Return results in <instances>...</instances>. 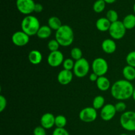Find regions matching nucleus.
<instances>
[{
	"label": "nucleus",
	"instance_id": "1",
	"mask_svg": "<svg viewBox=\"0 0 135 135\" xmlns=\"http://www.w3.org/2000/svg\"><path fill=\"white\" fill-rule=\"evenodd\" d=\"M134 88L130 81L122 79L115 82L111 87V94L113 98L119 101L128 100L133 96Z\"/></svg>",
	"mask_w": 135,
	"mask_h": 135
},
{
	"label": "nucleus",
	"instance_id": "2",
	"mask_svg": "<svg viewBox=\"0 0 135 135\" xmlns=\"http://www.w3.org/2000/svg\"><path fill=\"white\" fill-rule=\"evenodd\" d=\"M74 32L72 28L67 25H63L57 31H55V39L61 46L68 47L74 41Z\"/></svg>",
	"mask_w": 135,
	"mask_h": 135
},
{
	"label": "nucleus",
	"instance_id": "3",
	"mask_svg": "<svg viewBox=\"0 0 135 135\" xmlns=\"http://www.w3.org/2000/svg\"><path fill=\"white\" fill-rule=\"evenodd\" d=\"M40 26V23L38 18L30 15L24 17L21 21L22 31L28 34L29 36L36 35Z\"/></svg>",
	"mask_w": 135,
	"mask_h": 135
},
{
	"label": "nucleus",
	"instance_id": "4",
	"mask_svg": "<svg viewBox=\"0 0 135 135\" xmlns=\"http://www.w3.org/2000/svg\"><path fill=\"white\" fill-rule=\"evenodd\" d=\"M120 125L127 131H135V112L126 111L120 117Z\"/></svg>",
	"mask_w": 135,
	"mask_h": 135
},
{
	"label": "nucleus",
	"instance_id": "5",
	"mask_svg": "<svg viewBox=\"0 0 135 135\" xmlns=\"http://www.w3.org/2000/svg\"><path fill=\"white\" fill-rule=\"evenodd\" d=\"M90 71L89 62L85 58L83 57L79 60L76 61L73 72L78 78H83L86 76Z\"/></svg>",
	"mask_w": 135,
	"mask_h": 135
},
{
	"label": "nucleus",
	"instance_id": "6",
	"mask_svg": "<svg viewBox=\"0 0 135 135\" xmlns=\"http://www.w3.org/2000/svg\"><path fill=\"white\" fill-rule=\"evenodd\" d=\"M127 29L123 24L122 21H117L111 25L109 30V34L113 39L121 40L125 36Z\"/></svg>",
	"mask_w": 135,
	"mask_h": 135
},
{
	"label": "nucleus",
	"instance_id": "7",
	"mask_svg": "<svg viewBox=\"0 0 135 135\" xmlns=\"http://www.w3.org/2000/svg\"><path fill=\"white\" fill-rule=\"evenodd\" d=\"M91 67L93 73L99 76H104L108 73L109 69L108 62L102 57H97L94 59Z\"/></svg>",
	"mask_w": 135,
	"mask_h": 135
},
{
	"label": "nucleus",
	"instance_id": "8",
	"mask_svg": "<svg viewBox=\"0 0 135 135\" xmlns=\"http://www.w3.org/2000/svg\"><path fill=\"white\" fill-rule=\"evenodd\" d=\"M36 3L34 0H17L16 6L21 13L26 15H30L34 12Z\"/></svg>",
	"mask_w": 135,
	"mask_h": 135
},
{
	"label": "nucleus",
	"instance_id": "9",
	"mask_svg": "<svg viewBox=\"0 0 135 135\" xmlns=\"http://www.w3.org/2000/svg\"><path fill=\"white\" fill-rule=\"evenodd\" d=\"M79 117L83 122H94L97 119V110L93 107H86L80 110V112H79Z\"/></svg>",
	"mask_w": 135,
	"mask_h": 135
},
{
	"label": "nucleus",
	"instance_id": "10",
	"mask_svg": "<svg viewBox=\"0 0 135 135\" xmlns=\"http://www.w3.org/2000/svg\"><path fill=\"white\" fill-rule=\"evenodd\" d=\"M64 55L61 51L50 52L47 56V63L52 67H57L63 64L64 61Z\"/></svg>",
	"mask_w": 135,
	"mask_h": 135
},
{
	"label": "nucleus",
	"instance_id": "11",
	"mask_svg": "<svg viewBox=\"0 0 135 135\" xmlns=\"http://www.w3.org/2000/svg\"><path fill=\"white\" fill-rule=\"evenodd\" d=\"M12 42L18 47H22L27 44L30 41V36L23 31H17L12 36Z\"/></svg>",
	"mask_w": 135,
	"mask_h": 135
},
{
	"label": "nucleus",
	"instance_id": "12",
	"mask_svg": "<svg viewBox=\"0 0 135 135\" xmlns=\"http://www.w3.org/2000/svg\"><path fill=\"white\" fill-rule=\"evenodd\" d=\"M116 111L115 105L112 104H107L100 110V117L103 121H111L115 115Z\"/></svg>",
	"mask_w": 135,
	"mask_h": 135
},
{
	"label": "nucleus",
	"instance_id": "13",
	"mask_svg": "<svg viewBox=\"0 0 135 135\" xmlns=\"http://www.w3.org/2000/svg\"><path fill=\"white\" fill-rule=\"evenodd\" d=\"M73 72L68 70L63 69L58 73L57 80L61 85H68L73 79Z\"/></svg>",
	"mask_w": 135,
	"mask_h": 135
},
{
	"label": "nucleus",
	"instance_id": "14",
	"mask_svg": "<svg viewBox=\"0 0 135 135\" xmlns=\"http://www.w3.org/2000/svg\"><path fill=\"white\" fill-rule=\"evenodd\" d=\"M55 117L51 113H46L41 117L40 125L46 129H50L55 126Z\"/></svg>",
	"mask_w": 135,
	"mask_h": 135
},
{
	"label": "nucleus",
	"instance_id": "15",
	"mask_svg": "<svg viewBox=\"0 0 135 135\" xmlns=\"http://www.w3.org/2000/svg\"><path fill=\"white\" fill-rule=\"evenodd\" d=\"M102 49L107 54H112L116 51L117 44L113 39L108 38L104 40L102 43Z\"/></svg>",
	"mask_w": 135,
	"mask_h": 135
},
{
	"label": "nucleus",
	"instance_id": "16",
	"mask_svg": "<svg viewBox=\"0 0 135 135\" xmlns=\"http://www.w3.org/2000/svg\"><path fill=\"white\" fill-rule=\"evenodd\" d=\"M112 23L106 17H101L96 21V28L100 32L109 31Z\"/></svg>",
	"mask_w": 135,
	"mask_h": 135
},
{
	"label": "nucleus",
	"instance_id": "17",
	"mask_svg": "<svg viewBox=\"0 0 135 135\" xmlns=\"http://www.w3.org/2000/svg\"><path fill=\"white\" fill-rule=\"evenodd\" d=\"M96 83V86L97 88L100 90V91L102 92H105L108 91V90L110 88L111 86V83L109 81V79L105 76H99L98 79Z\"/></svg>",
	"mask_w": 135,
	"mask_h": 135
},
{
	"label": "nucleus",
	"instance_id": "18",
	"mask_svg": "<svg viewBox=\"0 0 135 135\" xmlns=\"http://www.w3.org/2000/svg\"><path fill=\"white\" fill-rule=\"evenodd\" d=\"M43 56L42 53L36 50H32L28 54V60L32 65H38L42 62Z\"/></svg>",
	"mask_w": 135,
	"mask_h": 135
},
{
	"label": "nucleus",
	"instance_id": "19",
	"mask_svg": "<svg viewBox=\"0 0 135 135\" xmlns=\"http://www.w3.org/2000/svg\"><path fill=\"white\" fill-rule=\"evenodd\" d=\"M123 75L125 80L133 81L135 80V68L130 65H126L123 69Z\"/></svg>",
	"mask_w": 135,
	"mask_h": 135
},
{
	"label": "nucleus",
	"instance_id": "20",
	"mask_svg": "<svg viewBox=\"0 0 135 135\" xmlns=\"http://www.w3.org/2000/svg\"><path fill=\"white\" fill-rule=\"evenodd\" d=\"M51 29L47 25H43L41 26L40 28L38 30L37 32L36 36L40 39H47L50 38V36L51 35Z\"/></svg>",
	"mask_w": 135,
	"mask_h": 135
},
{
	"label": "nucleus",
	"instance_id": "21",
	"mask_svg": "<svg viewBox=\"0 0 135 135\" xmlns=\"http://www.w3.org/2000/svg\"><path fill=\"white\" fill-rule=\"evenodd\" d=\"M123 24L127 30H131L135 27V15L129 14L124 17Z\"/></svg>",
	"mask_w": 135,
	"mask_h": 135
},
{
	"label": "nucleus",
	"instance_id": "22",
	"mask_svg": "<svg viewBox=\"0 0 135 135\" xmlns=\"http://www.w3.org/2000/svg\"><path fill=\"white\" fill-rule=\"evenodd\" d=\"M47 24L51 30H54L57 31L61 26H62V23L61 20L58 17L53 16L51 17L47 21Z\"/></svg>",
	"mask_w": 135,
	"mask_h": 135
},
{
	"label": "nucleus",
	"instance_id": "23",
	"mask_svg": "<svg viewBox=\"0 0 135 135\" xmlns=\"http://www.w3.org/2000/svg\"><path fill=\"white\" fill-rule=\"evenodd\" d=\"M105 105V98L102 96H97L94 98L92 107L96 110L101 109Z\"/></svg>",
	"mask_w": 135,
	"mask_h": 135
},
{
	"label": "nucleus",
	"instance_id": "24",
	"mask_svg": "<svg viewBox=\"0 0 135 135\" xmlns=\"http://www.w3.org/2000/svg\"><path fill=\"white\" fill-rule=\"evenodd\" d=\"M67 123V118L63 115H58L55 119V126L57 128H65Z\"/></svg>",
	"mask_w": 135,
	"mask_h": 135
},
{
	"label": "nucleus",
	"instance_id": "25",
	"mask_svg": "<svg viewBox=\"0 0 135 135\" xmlns=\"http://www.w3.org/2000/svg\"><path fill=\"white\" fill-rule=\"evenodd\" d=\"M105 4H106V3L104 0H97V1H96L93 5L94 11L97 13L103 12L105 8Z\"/></svg>",
	"mask_w": 135,
	"mask_h": 135
},
{
	"label": "nucleus",
	"instance_id": "26",
	"mask_svg": "<svg viewBox=\"0 0 135 135\" xmlns=\"http://www.w3.org/2000/svg\"><path fill=\"white\" fill-rule=\"evenodd\" d=\"M71 57L75 61L79 60L83 58V51L79 47H73L71 50Z\"/></svg>",
	"mask_w": 135,
	"mask_h": 135
},
{
	"label": "nucleus",
	"instance_id": "27",
	"mask_svg": "<svg viewBox=\"0 0 135 135\" xmlns=\"http://www.w3.org/2000/svg\"><path fill=\"white\" fill-rule=\"evenodd\" d=\"M106 18L110 21L111 23H113V22L118 21V13H117L116 11L113 10V9H111V10H109L107 12Z\"/></svg>",
	"mask_w": 135,
	"mask_h": 135
},
{
	"label": "nucleus",
	"instance_id": "28",
	"mask_svg": "<svg viewBox=\"0 0 135 135\" xmlns=\"http://www.w3.org/2000/svg\"><path fill=\"white\" fill-rule=\"evenodd\" d=\"M75 62L74 61L73 59L72 58H67L64 60L63 63V69L68 70V71H71L73 70L74 66H75Z\"/></svg>",
	"mask_w": 135,
	"mask_h": 135
},
{
	"label": "nucleus",
	"instance_id": "29",
	"mask_svg": "<svg viewBox=\"0 0 135 135\" xmlns=\"http://www.w3.org/2000/svg\"><path fill=\"white\" fill-rule=\"evenodd\" d=\"M59 46H61L59 45V44L58 43L57 41L55 39H52L51 40H50L47 43V48L50 50L51 52L52 51H58L59 48Z\"/></svg>",
	"mask_w": 135,
	"mask_h": 135
},
{
	"label": "nucleus",
	"instance_id": "30",
	"mask_svg": "<svg viewBox=\"0 0 135 135\" xmlns=\"http://www.w3.org/2000/svg\"><path fill=\"white\" fill-rule=\"evenodd\" d=\"M126 62L128 65L135 68V50L129 52L126 56Z\"/></svg>",
	"mask_w": 135,
	"mask_h": 135
},
{
	"label": "nucleus",
	"instance_id": "31",
	"mask_svg": "<svg viewBox=\"0 0 135 135\" xmlns=\"http://www.w3.org/2000/svg\"><path fill=\"white\" fill-rule=\"evenodd\" d=\"M115 108L117 112L124 113V112H126L127 105L124 102L119 101L118 102L115 104Z\"/></svg>",
	"mask_w": 135,
	"mask_h": 135
},
{
	"label": "nucleus",
	"instance_id": "32",
	"mask_svg": "<svg viewBox=\"0 0 135 135\" xmlns=\"http://www.w3.org/2000/svg\"><path fill=\"white\" fill-rule=\"evenodd\" d=\"M52 135H70V134L65 128L56 127L53 131Z\"/></svg>",
	"mask_w": 135,
	"mask_h": 135
},
{
	"label": "nucleus",
	"instance_id": "33",
	"mask_svg": "<svg viewBox=\"0 0 135 135\" xmlns=\"http://www.w3.org/2000/svg\"><path fill=\"white\" fill-rule=\"evenodd\" d=\"M33 134L34 135H47L46 133V129H44L43 127L38 126L34 128L33 131Z\"/></svg>",
	"mask_w": 135,
	"mask_h": 135
},
{
	"label": "nucleus",
	"instance_id": "34",
	"mask_svg": "<svg viewBox=\"0 0 135 135\" xmlns=\"http://www.w3.org/2000/svg\"><path fill=\"white\" fill-rule=\"evenodd\" d=\"M7 100L3 95L0 96V112H3L7 107Z\"/></svg>",
	"mask_w": 135,
	"mask_h": 135
},
{
	"label": "nucleus",
	"instance_id": "35",
	"mask_svg": "<svg viewBox=\"0 0 135 135\" xmlns=\"http://www.w3.org/2000/svg\"><path fill=\"white\" fill-rule=\"evenodd\" d=\"M43 11V6L40 3H36L34 7V12L36 13H41Z\"/></svg>",
	"mask_w": 135,
	"mask_h": 135
},
{
	"label": "nucleus",
	"instance_id": "36",
	"mask_svg": "<svg viewBox=\"0 0 135 135\" xmlns=\"http://www.w3.org/2000/svg\"><path fill=\"white\" fill-rule=\"evenodd\" d=\"M98 78H99L98 75H97L96 73H94L93 72L90 75V76H89L90 80L92 82H96Z\"/></svg>",
	"mask_w": 135,
	"mask_h": 135
},
{
	"label": "nucleus",
	"instance_id": "37",
	"mask_svg": "<svg viewBox=\"0 0 135 135\" xmlns=\"http://www.w3.org/2000/svg\"><path fill=\"white\" fill-rule=\"evenodd\" d=\"M104 1H105L106 3H108V4H112V3H113L114 2H115L116 0H104Z\"/></svg>",
	"mask_w": 135,
	"mask_h": 135
},
{
	"label": "nucleus",
	"instance_id": "38",
	"mask_svg": "<svg viewBox=\"0 0 135 135\" xmlns=\"http://www.w3.org/2000/svg\"><path fill=\"white\" fill-rule=\"evenodd\" d=\"M132 98H133V100H134V101L135 102V88H134V92H133V96H132Z\"/></svg>",
	"mask_w": 135,
	"mask_h": 135
},
{
	"label": "nucleus",
	"instance_id": "39",
	"mask_svg": "<svg viewBox=\"0 0 135 135\" xmlns=\"http://www.w3.org/2000/svg\"><path fill=\"white\" fill-rule=\"evenodd\" d=\"M133 11H134V15H135V3H134V5H133Z\"/></svg>",
	"mask_w": 135,
	"mask_h": 135
},
{
	"label": "nucleus",
	"instance_id": "40",
	"mask_svg": "<svg viewBox=\"0 0 135 135\" xmlns=\"http://www.w3.org/2000/svg\"><path fill=\"white\" fill-rule=\"evenodd\" d=\"M120 135H128V134H125V133H123V134H121Z\"/></svg>",
	"mask_w": 135,
	"mask_h": 135
},
{
	"label": "nucleus",
	"instance_id": "41",
	"mask_svg": "<svg viewBox=\"0 0 135 135\" xmlns=\"http://www.w3.org/2000/svg\"><path fill=\"white\" fill-rule=\"evenodd\" d=\"M134 47H135V42H134Z\"/></svg>",
	"mask_w": 135,
	"mask_h": 135
},
{
	"label": "nucleus",
	"instance_id": "42",
	"mask_svg": "<svg viewBox=\"0 0 135 135\" xmlns=\"http://www.w3.org/2000/svg\"><path fill=\"white\" fill-rule=\"evenodd\" d=\"M16 1H17V0H16Z\"/></svg>",
	"mask_w": 135,
	"mask_h": 135
}]
</instances>
